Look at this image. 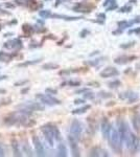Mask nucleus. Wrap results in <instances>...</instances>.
<instances>
[{
  "mask_svg": "<svg viewBox=\"0 0 140 157\" xmlns=\"http://www.w3.org/2000/svg\"><path fill=\"white\" fill-rule=\"evenodd\" d=\"M68 85H70V86H80V82H79V81H69V82H66Z\"/></svg>",
  "mask_w": 140,
  "mask_h": 157,
  "instance_id": "72a5a7b5",
  "label": "nucleus"
},
{
  "mask_svg": "<svg viewBox=\"0 0 140 157\" xmlns=\"http://www.w3.org/2000/svg\"><path fill=\"white\" fill-rule=\"evenodd\" d=\"M27 91H29V87H26V88H25V89H23L22 91H21V93H22V94H25Z\"/></svg>",
  "mask_w": 140,
  "mask_h": 157,
  "instance_id": "de8ad7c7",
  "label": "nucleus"
},
{
  "mask_svg": "<svg viewBox=\"0 0 140 157\" xmlns=\"http://www.w3.org/2000/svg\"><path fill=\"white\" fill-rule=\"evenodd\" d=\"M99 61H101V59H97V60H93V61H88V62H86V64L91 65V66H96L97 64L99 63Z\"/></svg>",
  "mask_w": 140,
  "mask_h": 157,
  "instance_id": "c756f323",
  "label": "nucleus"
},
{
  "mask_svg": "<svg viewBox=\"0 0 140 157\" xmlns=\"http://www.w3.org/2000/svg\"><path fill=\"white\" fill-rule=\"evenodd\" d=\"M9 36H13V33H12V34H5L3 37H9Z\"/></svg>",
  "mask_w": 140,
  "mask_h": 157,
  "instance_id": "603ef678",
  "label": "nucleus"
},
{
  "mask_svg": "<svg viewBox=\"0 0 140 157\" xmlns=\"http://www.w3.org/2000/svg\"><path fill=\"white\" fill-rule=\"evenodd\" d=\"M117 9V4L113 3V4H111L110 6H108V8H107V11H112V9Z\"/></svg>",
  "mask_w": 140,
  "mask_h": 157,
  "instance_id": "4c0bfd02",
  "label": "nucleus"
},
{
  "mask_svg": "<svg viewBox=\"0 0 140 157\" xmlns=\"http://www.w3.org/2000/svg\"><path fill=\"white\" fill-rule=\"evenodd\" d=\"M36 99H39L42 104L47 105V106H54V105H61V101L56 97L51 96L50 94H43L38 93L36 94Z\"/></svg>",
  "mask_w": 140,
  "mask_h": 157,
  "instance_id": "7ed1b4c3",
  "label": "nucleus"
},
{
  "mask_svg": "<svg viewBox=\"0 0 140 157\" xmlns=\"http://www.w3.org/2000/svg\"><path fill=\"white\" fill-rule=\"evenodd\" d=\"M32 144H34L35 151H36V154H37V156L43 157V156L46 155V153H45L44 146L42 145V142H41V140L39 139V137L32 136Z\"/></svg>",
  "mask_w": 140,
  "mask_h": 157,
  "instance_id": "0eeeda50",
  "label": "nucleus"
},
{
  "mask_svg": "<svg viewBox=\"0 0 140 157\" xmlns=\"http://www.w3.org/2000/svg\"><path fill=\"white\" fill-rule=\"evenodd\" d=\"M90 108H91V106H90V105H86V106L82 107V108H79V109H75V110H73L72 114H74V115H77V114H84L87 110H89Z\"/></svg>",
  "mask_w": 140,
  "mask_h": 157,
  "instance_id": "4be33fe9",
  "label": "nucleus"
},
{
  "mask_svg": "<svg viewBox=\"0 0 140 157\" xmlns=\"http://www.w3.org/2000/svg\"><path fill=\"white\" fill-rule=\"evenodd\" d=\"M94 97H95V94H94L93 92L89 91V90L84 93V99H93Z\"/></svg>",
  "mask_w": 140,
  "mask_h": 157,
  "instance_id": "bb28decb",
  "label": "nucleus"
},
{
  "mask_svg": "<svg viewBox=\"0 0 140 157\" xmlns=\"http://www.w3.org/2000/svg\"><path fill=\"white\" fill-rule=\"evenodd\" d=\"M41 62V59H38V60H34V61H28V62H24V63L19 64V67H23V66H28V65H34V64H38Z\"/></svg>",
  "mask_w": 140,
  "mask_h": 157,
  "instance_id": "b1692460",
  "label": "nucleus"
},
{
  "mask_svg": "<svg viewBox=\"0 0 140 157\" xmlns=\"http://www.w3.org/2000/svg\"><path fill=\"white\" fill-rule=\"evenodd\" d=\"M132 33H137V34H140V28H136L134 30H130L129 34H132Z\"/></svg>",
  "mask_w": 140,
  "mask_h": 157,
  "instance_id": "49530a36",
  "label": "nucleus"
},
{
  "mask_svg": "<svg viewBox=\"0 0 140 157\" xmlns=\"http://www.w3.org/2000/svg\"><path fill=\"white\" fill-rule=\"evenodd\" d=\"M27 83H28V81H27V80H25V81H21V82H16L15 84H14V86H15V87L23 86V85H26Z\"/></svg>",
  "mask_w": 140,
  "mask_h": 157,
  "instance_id": "7c9ffc66",
  "label": "nucleus"
},
{
  "mask_svg": "<svg viewBox=\"0 0 140 157\" xmlns=\"http://www.w3.org/2000/svg\"><path fill=\"white\" fill-rule=\"evenodd\" d=\"M5 78H8L6 75H1V77H0V81H1V80H5Z\"/></svg>",
  "mask_w": 140,
  "mask_h": 157,
  "instance_id": "3c124183",
  "label": "nucleus"
},
{
  "mask_svg": "<svg viewBox=\"0 0 140 157\" xmlns=\"http://www.w3.org/2000/svg\"><path fill=\"white\" fill-rule=\"evenodd\" d=\"M132 9L131 6H123V8H121V9H120L119 12H123V13H125V12H130Z\"/></svg>",
  "mask_w": 140,
  "mask_h": 157,
  "instance_id": "e433bc0d",
  "label": "nucleus"
},
{
  "mask_svg": "<svg viewBox=\"0 0 140 157\" xmlns=\"http://www.w3.org/2000/svg\"><path fill=\"white\" fill-rule=\"evenodd\" d=\"M109 142H110V146L112 147L113 150L115 151H119L121 148V138H120L119 132L116 128H112L110 133V136H109Z\"/></svg>",
  "mask_w": 140,
  "mask_h": 157,
  "instance_id": "f03ea898",
  "label": "nucleus"
},
{
  "mask_svg": "<svg viewBox=\"0 0 140 157\" xmlns=\"http://www.w3.org/2000/svg\"><path fill=\"white\" fill-rule=\"evenodd\" d=\"M136 59V57H128V56H121V57H118V58H116L114 62H115L116 64H119V65H122V64H127L129 63L131 60H135Z\"/></svg>",
  "mask_w": 140,
  "mask_h": 157,
  "instance_id": "4468645a",
  "label": "nucleus"
},
{
  "mask_svg": "<svg viewBox=\"0 0 140 157\" xmlns=\"http://www.w3.org/2000/svg\"><path fill=\"white\" fill-rule=\"evenodd\" d=\"M58 156L59 157H66L67 156V148L63 142H60L58 146Z\"/></svg>",
  "mask_w": 140,
  "mask_h": 157,
  "instance_id": "f3484780",
  "label": "nucleus"
},
{
  "mask_svg": "<svg viewBox=\"0 0 140 157\" xmlns=\"http://www.w3.org/2000/svg\"><path fill=\"white\" fill-rule=\"evenodd\" d=\"M98 52H99L98 51H94L93 54H90V56H94V54H98Z\"/></svg>",
  "mask_w": 140,
  "mask_h": 157,
  "instance_id": "864d4df0",
  "label": "nucleus"
},
{
  "mask_svg": "<svg viewBox=\"0 0 140 157\" xmlns=\"http://www.w3.org/2000/svg\"><path fill=\"white\" fill-rule=\"evenodd\" d=\"M84 103H85L84 99H74V104H75V105H82V104H84Z\"/></svg>",
  "mask_w": 140,
  "mask_h": 157,
  "instance_id": "58836bf2",
  "label": "nucleus"
},
{
  "mask_svg": "<svg viewBox=\"0 0 140 157\" xmlns=\"http://www.w3.org/2000/svg\"><path fill=\"white\" fill-rule=\"evenodd\" d=\"M5 93H6V90L1 89V88H0V94H5Z\"/></svg>",
  "mask_w": 140,
  "mask_h": 157,
  "instance_id": "8fccbe9b",
  "label": "nucleus"
},
{
  "mask_svg": "<svg viewBox=\"0 0 140 157\" xmlns=\"http://www.w3.org/2000/svg\"><path fill=\"white\" fill-rule=\"evenodd\" d=\"M39 16L43 19H48L51 18V12L49 9H43V11L39 12Z\"/></svg>",
  "mask_w": 140,
  "mask_h": 157,
  "instance_id": "5701e85b",
  "label": "nucleus"
},
{
  "mask_svg": "<svg viewBox=\"0 0 140 157\" xmlns=\"http://www.w3.org/2000/svg\"><path fill=\"white\" fill-rule=\"evenodd\" d=\"M89 34H90V32H89L88 30H83L82 32L80 33V36L82 38H85L87 35H89Z\"/></svg>",
  "mask_w": 140,
  "mask_h": 157,
  "instance_id": "f704fd0d",
  "label": "nucleus"
},
{
  "mask_svg": "<svg viewBox=\"0 0 140 157\" xmlns=\"http://www.w3.org/2000/svg\"><path fill=\"white\" fill-rule=\"evenodd\" d=\"M4 155H5V151H4L3 147L0 145V157H2V156H4Z\"/></svg>",
  "mask_w": 140,
  "mask_h": 157,
  "instance_id": "a19ab883",
  "label": "nucleus"
},
{
  "mask_svg": "<svg viewBox=\"0 0 140 157\" xmlns=\"http://www.w3.org/2000/svg\"><path fill=\"white\" fill-rule=\"evenodd\" d=\"M125 144V146H127V148L132 152L138 151L140 148V139L132 132L130 133L129 137L127 138Z\"/></svg>",
  "mask_w": 140,
  "mask_h": 157,
  "instance_id": "20e7f679",
  "label": "nucleus"
},
{
  "mask_svg": "<svg viewBox=\"0 0 140 157\" xmlns=\"http://www.w3.org/2000/svg\"><path fill=\"white\" fill-rule=\"evenodd\" d=\"M22 30H23V33H24V36L25 37H30L32 34H34V32H35V28L32 27V25H29V24H23L22 25Z\"/></svg>",
  "mask_w": 140,
  "mask_h": 157,
  "instance_id": "dca6fc26",
  "label": "nucleus"
},
{
  "mask_svg": "<svg viewBox=\"0 0 140 157\" xmlns=\"http://www.w3.org/2000/svg\"><path fill=\"white\" fill-rule=\"evenodd\" d=\"M68 141H69L72 155L74 157H79L80 154V149H79V145H77V139H75L72 135H69V136H68Z\"/></svg>",
  "mask_w": 140,
  "mask_h": 157,
  "instance_id": "1a4fd4ad",
  "label": "nucleus"
},
{
  "mask_svg": "<svg viewBox=\"0 0 140 157\" xmlns=\"http://www.w3.org/2000/svg\"><path fill=\"white\" fill-rule=\"evenodd\" d=\"M46 93H50V94H56L58 93V90L53 89V88H46Z\"/></svg>",
  "mask_w": 140,
  "mask_h": 157,
  "instance_id": "2f4dec72",
  "label": "nucleus"
},
{
  "mask_svg": "<svg viewBox=\"0 0 140 157\" xmlns=\"http://www.w3.org/2000/svg\"><path fill=\"white\" fill-rule=\"evenodd\" d=\"M136 67H137V68H139V69H140V63L137 64V65H136Z\"/></svg>",
  "mask_w": 140,
  "mask_h": 157,
  "instance_id": "5fc2aeb1",
  "label": "nucleus"
},
{
  "mask_svg": "<svg viewBox=\"0 0 140 157\" xmlns=\"http://www.w3.org/2000/svg\"><path fill=\"white\" fill-rule=\"evenodd\" d=\"M121 33H122V30L120 28V30H116V32H113V34H114V35H118V34H121Z\"/></svg>",
  "mask_w": 140,
  "mask_h": 157,
  "instance_id": "09e8293b",
  "label": "nucleus"
},
{
  "mask_svg": "<svg viewBox=\"0 0 140 157\" xmlns=\"http://www.w3.org/2000/svg\"><path fill=\"white\" fill-rule=\"evenodd\" d=\"M1 28H2V25H1V24H0V30H1Z\"/></svg>",
  "mask_w": 140,
  "mask_h": 157,
  "instance_id": "6e6d98bb",
  "label": "nucleus"
},
{
  "mask_svg": "<svg viewBox=\"0 0 140 157\" xmlns=\"http://www.w3.org/2000/svg\"><path fill=\"white\" fill-rule=\"evenodd\" d=\"M82 131H83V128H82V124H80L77 120H72L70 125V135H72L75 139H80V134H82Z\"/></svg>",
  "mask_w": 140,
  "mask_h": 157,
  "instance_id": "39448f33",
  "label": "nucleus"
},
{
  "mask_svg": "<svg viewBox=\"0 0 140 157\" xmlns=\"http://www.w3.org/2000/svg\"><path fill=\"white\" fill-rule=\"evenodd\" d=\"M98 152H99V149H97V148L93 149L91 151V154H90V156H101V154H99Z\"/></svg>",
  "mask_w": 140,
  "mask_h": 157,
  "instance_id": "473e14b6",
  "label": "nucleus"
},
{
  "mask_svg": "<svg viewBox=\"0 0 140 157\" xmlns=\"http://www.w3.org/2000/svg\"><path fill=\"white\" fill-rule=\"evenodd\" d=\"M132 125L133 127H134V129L137 131V132H139L140 131V116L139 115H134L132 118Z\"/></svg>",
  "mask_w": 140,
  "mask_h": 157,
  "instance_id": "a211bd4d",
  "label": "nucleus"
},
{
  "mask_svg": "<svg viewBox=\"0 0 140 157\" xmlns=\"http://www.w3.org/2000/svg\"><path fill=\"white\" fill-rule=\"evenodd\" d=\"M119 75V71L116 69V68H114V67H107L103 71H101V73H99V75H101V78L116 77V75Z\"/></svg>",
  "mask_w": 140,
  "mask_h": 157,
  "instance_id": "9d476101",
  "label": "nucleus"
},
{
  "mask_svg": "<svg viewBox=\"0 0 140 157\" xmlns=\"http://www.w3.org/2000/svg\"><path fill=\"white\" fill-rule=\"evenodd\" d=\"M41 131L43 132L44 137L46 139L47 144L49 145V147L53 146L54 140L61 141V133L56 126L53 125V124H46V125L41 127Z\"/></svg>",
  "mask_w": 140,
  "mask_h": 157,
  "instance_id": "f257e3e1",
  "label": "nucleus"
},
{
  "mask_svg": "<svg viewBox=\"0 0 140 157\" xmlns=\"http://www.w3.org/2000/svg\"><path fill=\"white\" fill-rule=\"evenodd\" d=\"M111 130H112L111 124L108 122L107 118H104L103 123H101V133H103V136L105 137V138H109Z\"/></svg>",
  "mask_w": 140,
  "mask_h": 157,
  "instance_id": "9b49d317",
  "label": "nucleus"
},
{
  "mask_svg": "<svg viewBox=\"0 0 140 157\" xmlns=\"http://www.w3.org/2000/svg\"><path fill=\"white\" fill-rule=\"evenodd\" d=\"M4 6H5V8H9V9H15V4H13V3H4Z\"/></svg>",
  "mask_w": 140,
  "mask_h": 157,
  "instance_id": "79ce46f5",
  "label": "nucleus"
},
{
  "mask_svg": "<svg viewBox=\"0 0 140 157\" xmlns=\"http://www.w3.org/2000/svg\"><path fill=\"white\" fill-rule=\"evenodd\" d=\"M73 11L77 12V13H90V12H91L90 9L87 8L84 4H79V5H77L75 8H73Z\"/></svg>",
  "mask_w": 140,
  "mask_h": 157,
  "instance_id": "412c9836",
  "label": "nucleus"
},
{
  "mask_svg": "<svg viewBox=\"0 0 140 157\" xmlns=\"http://www.w3.org/2000/svg\"><path fill=\"white\" fill-rule=\"evenodd\" d=\"M86 91H88V88H83V89H80V90H77L75 93L77 94H80V93H85Z\"/></svg>",
  "mask_w": 140,
  "mask_h": 157,
  "instance_id": "ea45409f",
  "label": "nucleus"
},
{
  "mask_svg": "<svg viewBox=\"0 0 140 157\" xmlns=\"http://www.w3.org/2000/svg\"><path fill=\"white\" fill-rule=\"evenodd\" d=\"M20 106H23V107H26V108L28 109H30V110H32V111H35V110H37V111H42L44 109V107L42 106L40 103H37V102H26L25 104H22V105H20Z\"/></svg>",
  "mask_w": 140,
  "mask_h": 157,
  "instance_id": "f8f14e48",
  "label": "nucleus"
},
{
  "mask_svg": "<svg viewBox=\"0 0 140 157\" xmlns=\"http://www.w3.org/2000/svg\"><path fill=\"white\" fill-rule=\"evenodd\" d=\"M14 2L17 5L26 6L30 11H36L38 9V2L36 0H15Z\"/></svg>",
  "mask_w": 140,
  "mask_h": 157,
  "instance_id": "6e6552de",
  "label": "nucleus"
},
{
  "mask_svg": "<svg viewBox=\"0 0 140 157\" xmlns=\"http://www.w3.org/2000/svg\"><path fill=\"white\" fill-rule=\"evenodd\" d=\"M9 12H5V11H3L1 8H0V15H9Z\"/></svg>",
  "mask_w": 140,
  "mask_h": 157,
  "instance_id": "a18cd8bd",
  "label": "nucleus"
},
{
  "mask_svg": "<svg viewBox=\"0 0 140 157\" xmlns=\"http://www.w3.org/2000/svg\"><path fill=\"white\" fill-rule=\"evenodd\" d=\"M14 58V54H8V52L0 51V61L2 62H9L12 61V59Z\"/></svg>",
  "mask_w": 140,
  "mask_h": 157,
  "instance_id": "6ab92c4d",
  "label": "nucleus"
},
{
  "mask_svg": "<svg viewBox=\"0 0 140 157\" xmlns=\"http://www.w3.org/2000/svg\"><path fill=\"white\" fill-rule=\"evenodd\" d=\"M99 96H101V97H104V99H109V97H112V94H111V93H108V92L101 91V93H99Z\"/></svg>",
  "mask_w": 140,
  "mask_h": 157,
  "instance_id": "c85d7f7f",
  "label": "nucleus"
},
{
  "mask_svg": "<svg viewBox=\"0 0 140 157\" xmlns=\"http://www.w3.org/2000/svg\"><path fill=\"white\" fill-rule=\"evenodd\" d=\"M88 86H91V85H93V87H99V84L98 83H96V82H90V83H88Z\"/></svg>",
  "mask_w": 140,
  "mask_h": 157,
  "instance_id": "37998d69",
  "label": "nucleus"
},
{
  "mask_svg": "<svg viewBox=\"0 0 140 157\" xmlns=\"http://www.w3.org/2000/svg\"><path fill=\"white\" fill-rule=\"evenodd\" d=\"M11 144H12V149H13L14 156H16V157L22 156L21 151H20V145H19L18 140L17 139H12Z\"/></svg>",
  "mask_w": 140,
  "mask_h": 157,
  "instance_id": "ddd939ff",
  "label": "nucleus"
},
{
  "mask_svg": "<svg viewBox=\"0 0 140 157\" xmlns=\"http://www.w3.org/2000/svg\"><path fill=\"white\" fill-rule=\"evenodd\" d=\"M134 44H135V41H132V42H129V43L121 44V45H120V47L123 48V49H127V48H130V47H132Z\"/></svg>",
  "mask_w": 140,
  "mask_h": 157,
  "instance_id": "cd10ccee",
  "label": "nucleus"
},
{
  "mask_svg": "<svg viewBox=\"0 0 140 157\" xmlns=\"http://www.w3.org/2000/svg\"><path fill=\"white\" fill-rule=\"evenodd\" d=\"M60 65L56 63H46L44 65H42V69L44 70H53V69H59Z\"/></svg>",
  "mask_w": 140,
  "mask_h": 157,
  "instance_id": "aec40b11",
  "label": "nucleus"
},
{
  "mask_svg": "<svg viewBox=\"0 0 140 157\" xmlns=\"http://www.w3.org/2000/svg\"><path fill=\"white\" fill-rule=\"evenodd\" d=\"M3 47L6 49H12V51H19L23 47V44L20 39H12L9 41H6L3 44Z\"/></svg>",
  "mask_w": 140,
  "mask_h": 157,
  "instance_id": "423d86ee",
  "label": "nucleus"
},
{
  "mask_svg": "<svg viewBox=\"0 0 140 157\" xmlns=\"http://www.w3.org/2000/svg\"><path fill=\"white\" fill-rule=\"evenodd\" d=\"M51 18L53 19H63L66 21H77L80 19H83L82 17H71V16H66V15H59V14H51Z\"/></svg>",
  "mask_w": 140,
  "mask_h": 157,
  "instance_id": "2eb2a0df",
  "label": "nucleus"
},
{
  "mask_svg": "<svg viewBox=\"0 0 140 157\" xmlns=\"http://www.w3.org/2000/svg\"><path fill=\"white\" fill-rule=\"evenodd\" d=\"M108 85H109V87H110V88H117V87L121 86V83H120V81L115 80V81H113V82H110Z\"/></svg>",
  "mask_w": 140,
  "mask_h": 157,
  "instance_id": "a878e982",
  "label": "nucleus"
},
{
  "mask_svg": "<svg viewBox=\"0 0 140 157\" xmlns=\"http://www.w3.org/2000/svg\"><path fill=\"white\" fill-rule=\"evenodd\" d=\"M115 3V0H106L105 2H104V6H109L110 4H113Z\"/></svg>",
  "mask_w": 140,
  "mask_h": 157,
  "instance_id": "c9c22d12",
  "label": "nucleus"
},
{
  "mask_svg": "<svg viewBox=\"0 0 140 157\" xmlns=\"http://www.w3.org/2000/svg\"><path fill=\"white\" fill-rule=\"evenodd\" d=\"M23 150H24V152L26 153L27 156H32V155H34V154H32V149L29 148V146H28L26 142H24V145H23Z\"/></svg>",
  "mask_w": 140,
  "mask_h": 157,
  "instance_id": "393cba45",
  "label": "nucleus"
},
{
  "mask_svg": "<svg viewBox=\"0 0 140 157\" xmlns=\"http://www.w3.org/2000/svg\"><path fill=\"white\" fill-rule=\"evenodd\" d=\"M97 18H101V20H105L106 15H105V14H97Z\"/></svg>",
  "mask_w": 140,
  "mask_h": 157,
  "instance_id": "c03bdc74",
  "label": "nucleus"
}]
</instances>
